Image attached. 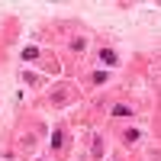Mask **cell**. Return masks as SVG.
I'll use <instances>...</instances> for the list:
<instances>
[{
    "label": "cell",
    "instance_id": "3",
    "mask_svg": "<svg viewBox=\"0 0 161 161\" xmlns=\"http://www.w3.org/2000/svg\"><path fill=\"white\" fill-rule=\"evenodd\" d=\"M139 136H142L139 129H129V132H123V139H126V145H132V142H139Z\"/></svg>",
    "mask_w": 161,
    "mask_h": 161
},
{
    "label": "cell",
    "instance_id": "1",
    "mask_svg": "<svg viewBox=\"0 0 161 161\" xmlns=\"http://www.w3.org/2000/svg\"><path fill=\"white\" fill-rule=\"evenodd\" d=\"M100 61H103V64H110V68H113V64H116L119 58H116V52H113V48H100Z\"/></svg>",
    "mask_w": 161,
    "mask_h": 161
},
{
    "label": "cell",
    "instance_id": "4",
    "mask_svg": "<svg viewBox=\"0 0 161 161\" xmlns=\"http://www.w3.org/2000/svg\"><path fill=\"white\" fill-rule=\"evenodd\" d=\"M103 155V139L97 136V139H93V158H100Z\"/></svg>",
    "mask_w": 161,
    "mask_h": 161
},
{
    "label": "cell",
    "instance_id": "5",
    "mask_svg": "<svg viewBox=\"0 0 161 161\" xmlns=\"http://www.w3.org/2000/svg\"><path fill=\"white\" fill-rule=\"evenodd\" d=\"M52 148H61V132H52Z\"/></svg>",
    "mask_w": 161,
    "mask_h": 161
},
{
    "label": "cell",
    "instance_id": "2",
    "mask_svg": "<svg viewBox=\"0 0 161 161\" xmlns=\"http://www.w3.org/2000/svg\"><path fill=\"white\" fill-rule=\"evenodd\" d=\"M110 113H113V116H132V110H129L126 103H116V106H113Z\"/></svg>",
    "mask_w": 161,
    "mask_h": 161
}]
</instances>
